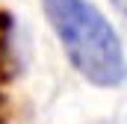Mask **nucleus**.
<instances>
[{"label": "nucleus", "mask_w": 127, "mask_h": 124, "mask_svg": "<svg viewBox=\"0 0 127 124\" xmlns=\"http://www.w3.org/2000/svg\"><path fill=\"white\" fill-rule=\"evenodd\" d=\"M44 15L71 65L95 86H118L127 77L121 41L89 0H41Z\"/></svg>", "instance_id": "nucleus-1"}, {"label": "nucleus", "mask_w": 127, "mask_h": 124, "mask_svg": "<svg viewBox=\"0 0 127 124\" xmlns=\"http://www.w3.org/2000/svg\"><path fill=\"white\" fill-rule=\"evenodd\" d=\"M112 3H115V9H118L121 15H127V0H112Z\"/></svg>", "instance_id": "nucleus-2"}]
</instances>
